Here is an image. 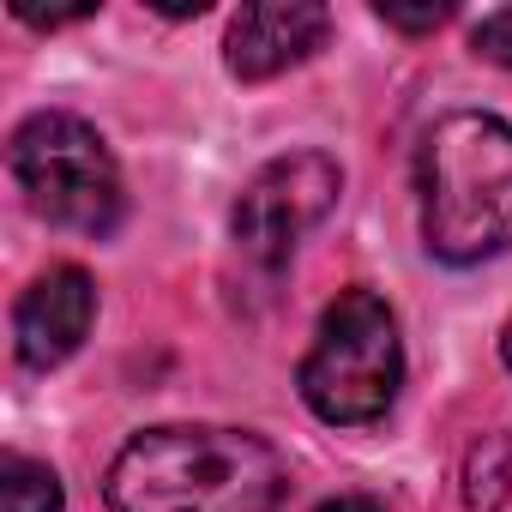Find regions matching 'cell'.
<instances>
[{
    "mask_svg": "<svg viewBox=\"0 0 512 512\" xmlns=\"http://www.w3.org/2000/svg\"><path fill=\"white\" fill-rule=\"evenodd\" d=\"M314 512H386V506L368 500V494H338V500H326V506H314Z\"/></svg>",
    "mask_w": 512,
    "mask_h": 512,
    "instance_id": "obj_13",
    "label": "cell"
},
{
    "mask_svg": "<svg viewBox=\"0 0 512 512\" xmlns=\"http://www.w3.org/2000/svg\"><path fill=\"white\" fill-rule=\"evenodd\" d=\"M404 386V338L398 314L374 290H338V302L320 314L314 344L296 368L302 404L332 428H368L398 404Z\"/></svg>",
    "mask_w": 512,
    "mask_h": 512,
    "instance_id": "obj_3",
    "label": "cell"
},
{
    "mask_svg": "<svg viewBox=\"0 0 512 512\" xmlns=\"http://www.w3.org/2000/svg\"><path fill=\"white\" fill-rule=\"evenodd\" d=\"M13 181L25 193V205L49 223V229H73V235H115L127 193H121V163L109 151V139L67 109H43L31 121L13 127L7 145Z\"/></svg>",
    "mask_w": 512,
    "mask_h": 512,
    "instance_id": "obj_4",
    "label": "cell"
},
{
    "mask_svg": "<svg viewBox=\"0 0 512 512\" xmlns=\"http://www.w3.org/2000/svg\"><path fill=\"white\" fill-rule=\"evenodd\" d=\"M338 193H344V169L326 151H284L260 163L229 211L235 247L266 272L290 266V253L338 211Z\"/></svg>",
    "mask_w": 512,
    "mask_h": 512,
    "instance_id": "obj_5",
    "label": "cell"
},
{
    "mask_svg": "<svg viewBox=\"0 0 512 512\" xmlns=\"http://www.w3.org/2000/svg\"><path fill=\"white\" fill-rule=\"evenodd\" d=\"M422 247L440 266H482L512 247V121L452 109L416 151Z\"/></svg>",
    "mask_w": 512,
    "mask_h": 512,
    "instance_id": "obj_2",
    "label": "cell"
},
{
    "mask_svg": "<svg viewBox=\"0 0 512 512\" xmlns=\"http://www.w3.org/2000/svg\"><path fill=\"white\" fill-rule=\"evenodd\" d=\"M500 362H506V374H512V326L500 332Z\"/></svg>",
    "mask_w": 512,
    "mask_h": 512,
    "instance_id": "obj_15",
    "label": "cell"
},
{
    "mask_svg": "<svg viewBox=\"0 0 512 512\" xmlns=\"http://www.w3.org/2000/svg\"><path fill=\"white\" fill-rule=\"evenodd\" d=\"M97 320V284L85 266H49L13 308V350L31 374L61 368L67 356H79V344L91 338Z\"/></svg>",
    "mask_w": 512,
    "mask_h": 512,
    "instance_id": "obj_7",
    "label": "cell"
},
{
    "mask_svg": "<svg viewBox=\"0 0 512 512\" xmlns=\"http://www.w3.org/2000/svg\"><path fill=\"white\" fill-rule=\"evenodd\" d=\"M0 512H67V488L43 458H0Z\"/></svg>",
    "mask_w": 512,
    "mask_h": 512,
    "instance_id": "obj_8",
    "label": "cell"
},
{
    "mask_svg": "<svg viewBox=\"0 0 512 512\" xmlns=\"http://www.w3.org/2000/svg\"><path fill=\"white\" fill-rule=\"evenodd\" d=\"M332 37V13L320 0H260L229 19L223 37V67L241 85H266L302 61H314Z\"/></svg>",
    "mask_w": 512,
    "mask_h": 512,
    "instance_id": "obj_6",
    "label": "cell"
},
{
    "mask_svg": "<svg viewBox=\"0 0 512 512\" xmlns=\"http://www.w3.org/2000/svg\"><path fill=\"white\" fill-rule=\"evenodd\" d=\"M512 494V452L500 434H488L482 446H470V464H464V506L470 512H500Z\"/></svg>",
    "mask_w": 512,
    "mask_h": 512,
    "instance_id": "obj_9",
    "label": "cell"
},
{
    "mask_svg": "<svg viewBox=\"0 0 512 512\" xmlns=\"http://www.w3.org/2000/svg\"><path fill=\"white\" fill-rule=\"evenodd\" d=\"M470 49H476L482 61H494V67H512V7L482 13L476 31H470Z\"/></svg>",
    "mask_w": 512,
    "mask_h": 512,
    "instance_id": "obj_10",
    "label": "cell"
},
{
    "mask_svg": "<svg viewBox=\"0 0 512 512\" xmlns=\"http://www.w3.org/2000/svg\"><path fill=\"white\" fill-rule=\"evenodd\" d=\"M290 494L284 452L253 428L163 422L133 434L109 476V512H278Z\"/></svg>",
    "mask_w": 512,
    "mask_h": 512,
    "instance_id": "obj_1",
    "label": "cell"
},
{
    "mask_svg": "<svg viewBox=\"0 0 512 512\" xmlns=\"http://www.w3.org/2000/svg\"><path fill=\"white\" fill-rule=\"evenodd\" d=\"M97 7L85 0V7H37V0H13V19L19 25H31V31H61V25H79V19H91Z\"/></svg>",
    "mask_w": 512,
    "mask_h": 512,
    "instance_id": "obj_12",
    "label": "cell"
},
{
    "mask_svg": "<svg viewBox=\"0 0 512 512\" xmlns=\"http://www.w3.org/2000/svg\"><path fill=\"white\" fill-rule=\"evenodd\" d=\"M157 13H163V19H199V13H205V0H163Z\"/></svg>",
    "mask_w": 512,
    "mask_h": 512,
    "instance_id": "obj_14",
    "label": "cell"
},
{
    "mask_svg": "<svg viewBox=\"0 0 512 512\" xmlns=\"http://www.w3.org/2000/svg\"><path fill=\"white\" fill-rule=\"evenodd\" d=\"M392 31H404V37H428V31H440L446 19H452V7H392V0H380L374 7Z\"/></svg>",
    "mask_w": 512,
    "mask_h": 512,
    "instance_id": "obj_11",
    "label": "cell"
}]
</instances>
